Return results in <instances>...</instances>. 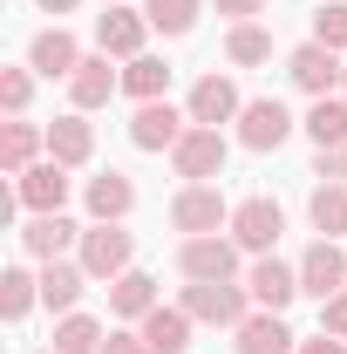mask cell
I'll use <instances>...</instances> for the list:
<instances>
[{"mask_svg": "<svg viewBox=\"0 0 347 354\" xmlns=\"http://www.w3.org/2000/svg\"><path fill=\"white\" fill-rule=\"evenodd\" d=\"M109 62H116V55H102V48H95V55H82V68H75V75H68V95H75V109H102V102H109V95H123V68H109Z\"/></svg>", "mask_w": 347, "mask_h": 354, "instance_id": "16", "label": "cell"}, {"mask_svg": "<svg viewBox=\"0 0 347 354\" xmlns=\"http://www.w3.org/2000/svg\"><path fill=\"white\" fill-rule=\"evenodd\" d=\"M184 130H191V109H177L171 95H164V102H136V116H130V143L136 150H177Z\"/></svg>", "mask_w": 347, "mask_h": 354, "instance_id": "7", "label": "cell"}, {"mask_svg": "<svg viewBox=\"0 0 347 354\" xmlns=\"http://www.w3.org/2000/svg\"><path fill=\"white\" fill-rule=\"evenodd\" d=\"M68 245H82V225L68 218V212H35L28 232H21V252H28V259H41V266L62 259Z\"/></svg>", "mask_w": 347, "mask_h": 354, "instance_id": "15", "label": "cell"}, {"mask_svg": "<svg viewBox=\"0 0 347 354\" xmlns=\"http://www.w3.org/2000/svg\"><path fill=\"white\" fill-rule=\"evenodd\" d=\"M28 68H35V75H48V82H55V75L68 82V75L82 68V41H75L68 28H41V35L28 41Z\"/></svg>", "mask_w": 347, "mask_h": 354, "instance_id": "17", "label": "cell"}, {"mask_svg": "<svg viewBox=\"0 0 347 354\" xmlns=\"http://www.w3.org/2000/svg\"><path fill=\"white\" fill-rule=\"evenodd\" d=\"M82 205H88V218H95V225H123L136 212V184L123 171H102V177H88Z\"/></svg>", "mask_w": 347, "mask_h": 354, "instance_id": "18", "label": "cell"}, {"mask_svg": "<svg viewBox=\"0 0 347 354\" xmlns=\"http://www.w3.org/2000/svg\"><path fill=\"white\" fill-rule=\"evenodd\" d=\"M109 7H116V0H109Z\"/></svg>", "mask_w": 347, "mask_h": 354, "instance_id": "41", "label": "cell"}, {"mask_svg": "<svg viewBox=\"0 0 347 354\" xmlns=\"http://www.w3.org/2000/svg\"><path fill=\"white\" fill-rule=\"evenodd\" d=\"M341 95H347V75H341Z\"/></svg>", "mask_w": 347, "mask_h": 354, "instance_id": "40", "label": "cell"}, {"mask_svg": "<svg viewBox=\"0 0 347 354\" xmlns=\"http://www.w3.org/2000/svg\"><path fill=\"white\" fill-rule=\"evenodd\" d=\"M150 307H164V300H157V279H150V272H123V279H109V313H116V320H143V313Z\"/></svg>", "mask_w": 347, "mask_h": 354, "instance_id": "24", "label": "cell"}, {"mask_svg": "<svg viewBox=\"0 0 347 354\" xmlns=\"http://www.w3.org/2000/svg\"><path fill=\"white\" fill-rule=\"evenodd\" d=\"M191 327H198V320H191L184 307H150L143 320H136V334L150 341V354H184L191 348Z\"/></svg>", "mask_w": 347, "mask_h": 354, "instance_id": "22", "label": "cell"}, {"mask_svg": "<svg viewBox=\"0 0 347 354\" xmlns=\"http://www.w3.org/2000/svg\"><path fill=\"white\" fill-rule=\"evenodd\" d=\"M300 293H313V300L347 293V252L334 245V239H313V245L300 252Z\"/></svg>", "mask_w": 347, "mask_h": 354, "instance_id": "12", "label": "cell"}, {"mask_svg": "<svg viewBox=\"0 0 347 354\" xmlns=\"http://www.w3.org/2000/svg\"><path fill=\"white\" fill-rule=\"evenodd\" d=\"M171 225L184 232V239H205V232H218V225H232V205H225L218 184H184V191L171 198Z\"/></svg>", "mask_w": 347, "mask_h": 354, "instance_id": "5", "label": "cell"}, {"mask_svg": "<svg viewBox=\"0 0 347 354\" xmlns=\"http://www.w3.org/2000/svg\"><path fill=\"white\" fill-rule=\"evenodd\" d=\"M232 334H238V341H232V354H300V334H293L279 313H265V307L252 313L245 327H232Z\"/></svg>", "mask_w": 347, "mask_h": 354, "instance_id": "19", "label": "cell"}, {"mask_svg": "<svg viewBox=\"0 0 347 354\" xmlns=\"http://www.w3.org/2000/svg\"><path fill=\"white\" fill-rule=\"evenodd\" d=\"M320 327L347 341V293H334V300H320Z\"/></svg>", "mask_w": 347, "mask_h": 354, "instance_id": "35", "label": "cell"}, {"mask_svg": "<svg viewBox=\"0 0 347 354\" xmlns=\"http://www.w3.org/2000/svg\"><path fill=\"white\" fill-rule=\"evenodd\" d=\"M313 177H334V184H347V143H341V150H320V157H313Z\"/></svg>", "mask_w": 347, "mask_h": 354, "instance_id": "36", "label": "cell"}, {"mask_svg": "<svg viewBox=\"0 0 347 354\" xmlns=\"http://www.w3.org/2000/svg\"><path fill=\"white\" fill-rule=\"evenodd\" d=\"M177 307L191 313V320H205V327H245L252 320V293L232 286V279H191Z\"/></svg>", "mask_w": 347, "mask_h": 354, "instance_id": "1", "label": "cell"}, {"mask_svg": "<svg viewBox=\"0 0 347 354\" xmlns=\"http://www.w3.org/2000/svg\"><path fill=\"white\" fill-rule=\"evenodd\" d=\"M225 130H205V123H191V130L177 136V150H171V171L184 177V184H212L218 171H225Z\"/></svg>", "mask_w": 347, "mask_h": 354, "instance_id": "3", "label": "cell"}, {"mask_svg": "<svg viewBox=\"0 0 347 354\" xmlns=\"http://www.w3.org/2000/svg\"><path fill=\"white\" fill-rule=\"evenodd\" d=\"M164 88H171V62H157V55L123 62V95H136V102H164Z\"/></svg>", "mask_w": 347, "mask_h": 354, "instance_id": "28", "label": "cell"}, {"mask_svg": "<svg viewBox=\"0 0 347 354\" xmlns=\"http://www.w3.org/2000/svg\"><path fill=\"white\" fill-rule=\"evenodd\" d=\"M82 0H41V14H75Z\"/></svg>", "mask_w": 347, "mask_h": 354, "instance_id": "39", "label": "cell"}, {"mask_svg": "<svg viewBox=\"0 0 347 354\" xmlns=\"http://www.w3.org/2000/svg\"><path fill=\"white\" fill-rule=\"evenodd\" d=\"M306 218H313V232L320 239H341L347 232V184H313V198H306Z\"/></svg>", "mask_w": 347, "mask_h": 354, "instance_id": "27", "label": "cell"}, {"mask_svg": "<svg viewBox=\"0 0 347 354\" xmlns=\"http://www.w3.org/2000/svg\"><path fill=\"white\" fill-rule=\"evenodd\" d=\"M306 136H313V150H341L347 143V95H320L313 109H306Z\"/></svg>", "mask_w": 347, "mask_h": 354, "instance_id": "26", "label": "cell"}, {"mask_svg": "<svg viewBox=\"0 0 347 354\" xmlns=\"http://www.w3.org/2000/svg\"><path fill=\"white\" fill-rule=\"evenodd\" d=\"M102 354H150V341H143V334H130V327H109Z\"/></svg>", "mask_w": 347, "mask_h": 354, "instance_id": "34", "label": "cell"}, {"mask_svg": "<svg viewBox=\"0 0 347 354\" xmlns=\"http://www.w3.org/2000/svg\"><path fill=\"white\" fill-rule=\"evenodd\" d=\"M41 150H48V130H41V123H28V116H14V123L0 130V171H7V177L35 171Z\"/></svg>", "mask_w": 347, "mask_h": 354, "instance_id": "20", "label": "cell"}, {"mask_svg": "<svg viewBox=\"0 0 347 354\" xmlns=\"http://www.w3.org/2000/svg\"><path fill=\"white\" fill-rule=\"evenodd\" d=\"M28 102H35V68H0V109L28 116Z\"/></svg>", "mask_w": 347, "mask_h": 354, "instance_id": "32", "label": "cell"}, {"mask_svg": "<svg viewBox=\"0 0 347 354\" xmlns=\"http://www.w3.org/2000/svg\"><path fill=\"white\" fill-rule=\"evenodd\" d=\"M82 286H88L82 259H48L41 266V307L48 313H75L82 307Z\"/></svg>", "mask_w": 347, "mask_h": 354, "instance_id": "23", "label": "cell"}, {"mask_svg": "<svg viewBox=\"0 0 347 354\" xmlns=\"http://www.w3.org/2000/svg\"><path fill=\"white\" fill-rule=\"evenodd\" d=\"M35 300H41V272L7 266V272H0V313H7V320H28V313H35Z\"/></svg>", "mask_w": 347, "mask_h": 354, "instance_id": "29", "label": "cell"}, {"mask_svg": "<svg viewBox=\"0 0 347 354\" xmlns=\"http://www.w3.org/2000/svg\"><path fill=\"white\" fill-rule=\"evenodd\" d=\"M184 109H191V123H205V130H218V123H238V109H245V95H238V82H232V75H198V82H191V102H184Z\"/></svg>", "mask_w": 347, "mask_h": 354, "instance_id": "9", "label": "cell"}, {"mask_svg": "<svg viewBox=\"0 0 347 354\" xmlns=\"http://www.w3.org/2000/svg\"><path fill=\"white\" fill-rule=\"evenodd\" d=\"M279 232H286L279 198H238V205H232V245H238V252L265 259V252L279 245Z\"/></svg>", "mask_w": 347, "mask_h": 354, "instance_id": "2", "label": "cell"}, {"mask_svg": "<svg viewBox=\"0 0 347 354\" xmlns=\"http://www.w3.org/2000/svg\"><path fill=\"white\" fill-rule=\"evenodd\" d=\"M245 293H252V307L286 313L293 300H300V266H279L272 252H265V259H252V272H245Z\"/></svg>", "mask_w": 347, "mask_h": 354, "instance_id": "13", "label": "cell"}, {"mask_svg": "<svg viewBox=\"0 0 347 354\" xmlns=\"http://www.w3.org/2000/svg\"><path fill=\"white\" fill-rule=\"evenodd\" d=\"M293 130H300V123L286 116V102H279V95H259V102H245V109H238V143H245V150H279Z\"/></svg>", "mask_w": 347, "mask_h": 354, "instance_id": "10", "label": "cell"}, {"mask_svg": "<svg viewBox=\"0 0 347 354\" xmlns=\"http://www.w3.org/2000/svg\"><path fill=\"white\" fill-rule=\"evenodd\" d=\"M143 14H150L157 35H191L198 28V0H143Z\"/></svg>", "mask_w": 347, "mask_h": 354, "instance_id": "31", "label": "cell"}, {"mask_svg": "<svg viewBox=\"0 0 347 354\" xmlns=\"http://www.w3.org/2000/svg\"><path fill=\"white\" fill-rule=\"evenodd\" d=\"M313 41H320V48H334V55L347 48V0H327V7L313 14Z\"/></svg>", "mask_w": 347, "mask_h": 354, "instance_id": "33", "label": "cell"}, {"mask_svg": "<svg viewBox=\"0 0 347 354\" xmlns=\"http://www.w3.org/2000/svg\"><path fill=\"white\" fill-rule=\"evenodd\" d=\"M218 14H232V28H238V21H252V14H265V0H218Z\"/></svg>", "mask_w": 347, "mask_h": 354, "instance_id": "38", "label": "cell"}, {"mask_svg": "<svg viewBox=\"0 0 347 354\" xmlns=\"http://www.w3.org/2000/svg\"><path fill=\"white\" fill-rule=\"evenodd\" d=\"M225 62H232V68H259V62H272V35H265L259 21H238V28L225 35Z\"/></svg>", "mask_w": 347, "mask_h": 354, "instance_id": "30", "label": "cell"}, {"mask_svg": "<svg viewBox=\"0 0 347 354\" xmlns=\"http://www.w3.org/2000/svg\"><path fill=\"white\" fill-rule=\"evenodd\" d=\"M177 272H184V279H238V245L218 239V232L184 239V245H177Z\"/></svg>", "mask_w": 347, "mask_h": 354, "instance_id": "11", "label": "cell"}, {"mask_svg": "<svg viewBox=\"0 0 347 354\" xmlns=\"http://www.w3.org/2000/svg\"><path fill=\"white\" fill-rule=\"evenodd\" d=\"M143 35H150V14L143 7H109V14H95V48L102 55H116V62H136L143 55Z\"/></svg>", "mask_w": 347, "mask_h": 354, "instance_id": "8", "label": "cell"}, {"mask_svg": "<svg viewBox=\"0 0 347 354\" xmlns=\"http://www.w3.org/2000/svg\"><path fill=\"white\" fill-rule=\"evenodd\" d=\"M48 157H55V164H68V171L95 157V130H88L82 109H68V116H55V123H48Z\"/></svg>", "mask_w": 347, "mask_h": 354, "instance_id": "21", "label": "cell"}, {"mask_svg": "<svg viewBox=\"0 0 347 354\" xmlns=\"http://www.w3.org/2000/svg\"><path fill=\"white\" fill-rule=\"evenodd\" d=\"M300 354H347V341H341V334H327V327H320L313 341H300Z\"/></svg>", "mask_w": 347, "mask_h": 354, "instance_id": "37", "label": "cell"}, {"mask_svg": "<svg viewBox=\"0 0 347 354\" xmlns=\"http://www.w3.org/2000/svg\"><path fill=\"white\" fill-rule=\"evenodd\" d=\"M286 75H293V88H300V95H313V102H320V95H334V88H341L347 62L334 55V48H320V41H300L293 55H286Z\"/></svg>", "mask_w": 347, "mask_h": 354, "instance_id": "6", "label": "cell"}, {"mask_svg": "<svg viewBox=\"0 0 347 354\" xmlns=\"http://www.w3.org/2000/svg\"><path fill=\"white\" fill-rule=\"evenodd\" d=\"M102 341H109V327H102L95 313H62L48 354H102Z\"/></svg>", "mask_w": 347, "mask_h": 354, "instance_id": "25", "label": "cell"}, {"mask_svg": "<svg viewBox=\"0 0 347 354\" xmlns=\"http://www.w3.org/2000/svg\"><path fill=\"white\" fill-rule=\"evenodd\" d=\"M14 191H21V212H28V218H35V212H62V205H68V164L41 157L35 171L14 177Z\"/></svg>", "mask_w": 347, "mask_h": 354, "instance_id": "14", "label": "cell"}, {"mask_svg": "<svg viewBox=\"0 0 347 354\" xmlns=\"http://www.w3.org/2000/svg\"><path fill=\"white\" fill-rule=\"evenodd\" d=\"M136 259V232H123V225H88L82 232V272L88 279H123Z\"/></svg>", "mask_w": 347, "mask_h": 354, "instance_id": "4", "label": "cell"}]
</instances>
